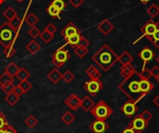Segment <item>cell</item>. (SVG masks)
I'll list each match as a JSON object with an SVG mask.
<instances>
[{"mask_svg":"<svg viewBox=\"0 0 159 133\" xmlns=\"http://www.w3.org/2000/svg\"><path fill=\"white\" fill-rule=\"evenodd\" d=\"M40 34H41V31H40L37 27H35V26H32V27L30 28V30L28 31V34H29L33 39H35V38L39 37Z\"/></svg>","mask_w":159,"mask_h":133,"instance_id":"cell-41","label":"cell"},{"mask_svg":"<svg viewBox=\"0 0 159 133\" xmlns=\"http://www.w3.org/2000/svg\"><path fill=\"white\" fill-rule=\"evenodd\" d=\"M150 72H151L152 76H154V77L157 79V76H159V66H157V65L154 66V67L150 70Z\"/></svg>","mask_w":159,"mask_h":133,"instance_id":"cell-49","label":"cell"},{"mask_svg":"<svg viewBox=\"0 0 159 133\" xmlns=\"http://www.w3.org/2000/svg\"><path fill=\"white\" fill-rule=\"evenodd\" d=\"M149 125V122H147L145 119H143L141 115H138L137 117H133L129 124V127H130L131 129H133L137 133H142Z\"/></svg>","mask_w":159,"mask_h":133,"instance_id":"cell-8","label":"cell"},{"mask_svg":"<svg viewBox=\"0 0 159 133\" xmlns=\"http://www.w3.org/2000/svg\"><path fill=\"white\" fill-rule=\"evenodd\" d=\"M47 13L52 18V19H61V11H60L58 8H56L54 6H52L51 4H49L48 6V7L46 8Z\"/></svg>","mask_w":159,"mask_h":133,"instance_id":"cell-24","label":"cell"},{"mask_svg":"<svg viewBox=\"0 0 159 133\" xmlns=\"http://www.w3.org/2000/svg\"><path fill=\"white\" fill-rule=\"evenodd\" d=\"M75 78V76L73 74V72H71L70 70H67L64 74H62V79L65 81V83L70 84L74 79Z\"/></svg>","mask_w":159,"mask_h":133,"instance_id":"cell-38","label":"cell"},{"mask_svg":"<svg viewBox=\"0 0 159 133\" xmlns=\"http://www.w3.org/2000/svg\"><path fill=\"white\" fill-rule=\"evenodd\" d=\"M91 59L102 71L107 72L118 62V55L108 45L104 44Z\"/></svg>","mask_w":159,"mask_h":133,"instance_id":"cell-2","label":"cell"},{"mask_svg":"<svg viewBox=\"0 0 159 133\" xmlns=\"http://www.w3.org/2000/svg\"><path fill=\"white\" fill-rule=\"evenodd\" d=\"M13 92H14V93H16V94H17L18 96H20V97L22 94H24V93H23V91H22V89H21V88L19 86V84L15 86V89H14Z\"/></svg>","mask_w":159,"mask_h":133,"instance_id":"cell-51","label":"cell"},{"mask_svg":"<svg viewBox=\"0 0 159 133\" xmlns=\"http://www.w3.org/2000/svg\"><path fill=\"white\" fill-rule=\"evenodd\" d=\"M45 30L47 31V32H48L49 34H55V33L57 32V27L53 24V23H48L46 27H45Z\"/></svg>","mask_w":159,"mask_h":133,"instance_id":"cell-46","label":"cell"},{"mask_svg":"<svg viewBox=\"0 0 159 133\" xmlns=\"http://www.w3.org/2000/svg\"><path fill=\"white\" fill-rule=\"evenodd\" d=\"M81 34V32L78 29V27L74 22H72V21H70L61 31V34L63 36V38H66V37H68L70 35H73V34Z\"/></svg>","mask_w":159,"mask_h":133,"instance_id":"cell-13","label":"cell"},{"mask_svg":"<svg viewBox=\"0 0 159 133\" xmlns=\"http://www.w3.org/2000/svg\"><path fill=\"white\" fill-rule=\"evenodd\" d=\"M8 123H7V120L5 117V115L3 114V112L0 110V129L4 128L5 126H7Z\"/></svg>","mask_w":159,"mask_h":133,"instance_id":"cell-48","label":"cell"},{"mask_svg":"<svg viewBox=\"0 0 159 133\" xmlns=\"http://www.w3.org/2000/svg\"><path fill=\"white\" fill-rule=\"evenodd\" d=\"M98 30L104 35L109 34L114 30V24L107 19H104L97 25Z\"/></svg>","mask_w":159,"mask_h":133,"instance_id":"cell-14","label":"cell"},{"mask_svg":"<svg viewBox=\"0 0 159 133\" xmlns=\"http://www.w3.org/2000/svg\"><path fill=\"white\" fill-rule=\"evenodd\" d=\"M153 103H154V104H155L157 107H159V95H157V96L154 99Z\"/></svg>","mask_w":159,"mask_h":133,"instance_id":"cell-53","label":"cell"},{"mask_svg":"<svg viewBox=\"0 0 159 133\" xmlns=\"http://www.w3.org/2000/svg\"><path fill=\"white\" fill-rule=\"evenodd\" d=\"M157 30V21H154L153 19L147 21L142 27H141V32H142V35L140 38H138L133 44H136L138 41H140L142 38H143L144 36L149 37L152 36L155 33V31Z\"/></svg>","mask_w":159,"mask_h":133,"instance_id":"cell-7","label":"cell"},{"mask_svg":"<svg viewBox=\"0 0 159 133\" xmlns=\"http://www.w3.org/2000/svg\"><path fill=\"white\" fill-rule=\"evenodd\" d=\"M5 2V0H0V4H3Z\"/></svg>","mask_w":159,"mask_h":133,"instance_id":"cell-57","label":"cell"},{"mask_svg":"<svg viewBox=\"0 0 159 133\" xmlns=\"http://www.w3.org/2000/svg\"><path fill=\"white\" fill-rule=\"evenodd\" d=\"M14 89H15V85L13 84V82L7 83V84H6V85H4V86H1V89L3 90L4 93H6V95L8 94V93L13 92Z\"/></svg>","mask_w":159,"mask_h":133,"instance_id":"cell-42","label":"cell"},{"mask_svg":"<svg viewBox=\"0 0 159 133\" xmlns=\"http://www.w3.org/2000/svg\"><path fill=\"white\" fill-rule=\"evenodd\" d=\"M90 114L96 119L106 120L114 114V110L106 103V102L101 100L97 103H95L93 108L90 110Z\"/></svg>","mask_w":159,"mask_h":133,"instance_id":"cell-4","label":"cell"},{"mask_svg":"<svg viewBox=\"0 0 159 133\" xmlns=\"http://www.w3.org/2000/svg\"><path fill=\"white\" fill-rule=\"evenodd\" d=\"M0 133H6V126L2 129H0Z\"/></svg>","mask_w":159,"mask_h":133,"instance_id":"cell-54","label":"cell"},{"mask_svg":"<svg viewBox=\"0 0 159 133\" xmlns=\"http://www.w3.org/2000/svg\"><path fill=\"white\" fill-rule=\"evenodd\" d=\"M19 69H20V67L15 62H10L8 65H7L5 67L4 72L6 74H7L9 76H11V77L14 78V77H16V76H17V74L19 72Z\"/></svg>","mask_w":159,"mask_h":133,"instance_id":"cell-21","label":"cell"},{"mask_svg":"<svg viewBox=\"0 0 159 133\" xmlns=\"http://www.w3.org/2000/svg\"><path fill=\"white\" fill-rule=\"evenodd\" d=\"M135 71L136 70H135L134 66L131 63H128V64L122 65V67L120 69V74H121V76L124 79H127L129 76H131L135 73Z\"/></svg>","mask_w":159,"mask_h":133,"instance_id":"cell-17","label":"cell"},{"mask_svg":"<svg viewBox=\"0 0 159 133\" xmlns=\"http://www.w3.org/2000/svg\"><path fill=\"white\" fill-rule=\"evenodd\" d=\"M118 62L122 64V65H125V64H128V63H131L133 62V57L127 51H123L121 55L118 56Z\"/></svg>","mask_w":159,"mask_h":133,"instance_id":"cell-23","label":"cell"},{"mask_svg":"<svg viewBox=\"0 0 159 133\" xmlns=\"http://www.w3.org/2000/svg\"><path fill=\"white\" fill-rule=\"evenodd\" d=\"M89 46V41L83 35L80 36V40L78 42L77 47H82V48H88Z\"/></svg>","mask_w":159,"mask_h":133,"instance_id":"cell-45","label":"cell"},{"mask_svg":"<svg viewBox=\"0 0 159 133\" xmlns=\"http://www.w3.org/2000/svg\"><path fill=\"white\" fill-rule=\"evenodd\" d=\"M24 21H25V22H26L30 27H32V26H35V24L38 23L39 18H38L37 15H35L34 12H30L29 14H27V16L25 17Z\"/></svg>","mask_w":159,"mask_h":133,"instance_id":"cell-25","label":"cell"},{"mask_svg":"<svg viewBox=\"0 0 159 133\" xmlns=\"http://www.w3.org/2000/svg\"><path fill=\"white\" fill-rule=\"evenodd\" d=\"M95 105V103L89 96H85L83 99H81V108L85 112H90V110Z\"/></svg>","mask_w":159,"mask_h":133,"instance_id":"cell-18","label":"cell"},{"mask_svg":"<svg viewBox=\"0 0 159 133\" xmlns=\"http://www.w3.org/2000/svg\"><path fill=\"white\" fill-rule=\"evenodd\" d=\"M17 50L14 46H8L4 48V54L7 58H11L16 54Z\"/></svg>","mask_w":159,"mask_h":133,"instance_id":"cell-37","label":"cell"},{"mask_svg":"<svg viewBox=\"0 0 159 133\" xmlns=\"http://www.w3.org/2000/svg\"><path fill=\"white\" fill-rule=\"evenodd\" d=\"M88 52H89L88 48H82V47H75V53L79 58H84L88 54Z\"/></svg>","mask_w":159,"mask_h":133,"instance_id":"cell-39","label":"cell"},{"mask_svg":"<svg viewBox=\"0 0 159 133\" xmlns=\"http://www.w3.org/2000/svg\"><path fill=\"white\" fill-rule=\"evenodd\" d=\"M39 38L45 43V44H48L53 38H54V34H49L48 32H47L46 30H44L43 32H41L40 35H39Z\"/></svg>","mask_w":159,"mask_h":133,"instance_id":"cell-34","label":"cell"},{"mask_svg":"<svg viewBox=\"0 0 159 133\" xmlns=\"http://www.w3.org/2000/svg\"><path fill=\"white\" fill-rule=\"evenodd\" d=\"M65 46H66V44L63 45L62 47L59 48L57 50H55L51 54V62L57 68L62 67L71 59V54L69 53V51L67 49L64 48Z\"/></svg>","mask_w":159,"mask_h":133,"instance_id":"cell-5","label":"cell"},{"mask_svg":"<svg viewBox=\"0 0 159 133\" xmlns=\"http://www.w3.org/2000/svg\"><path fill=\"white\" fill-rule=\"evenodd\" d=\"M30 76H31L30 72H28V71L26 70V68H24V67H20L19 72H18V74H17V76H16V77L19 79L20 82V81H24V80H28V78H29Z\"/></svg>","mask_w":159,"mask_h":133,"instance_id":"cell-30","label":"cell"},{"mask_svg":"<svg viewBox=\"0 0 159 133\" xmlns=\"http://www.w3.org/2000/svg\"><path fill=\"white\" fill-rule=\"evenodd\" d=\"M147 38L150 40V42H151L157 48H158L159 49V21H157V30L155 31L154 34H153L152 36L147 37Z\"/></svg>","mask_w":159,"mask_h":133,"instance_id":"cell-29","label":"cell"},{"mask_svg":"<svg viewBox=\"0 0 159 133\" xmlns=\"http://www.w3.org/2000/svg\"><path fill=\"white\" fill-rule=\"evenodd\" d=\"M48 78L52 84L56 85L62 79V74L60 72V70L57 67H55L48 74Z\"/></svg>","mask_w":159,"mask_h":133,"instance_id":"cell-16","label":"cell"},{"mask_svg":"<svg viewBox=\"0 0 159 133\" xmlns=\"http://www.w3.org/2000/svg\"><path fill=\"white\" fill-rule=\"evenodd\" d=\"M64 104L73 111H76L81 107V99L75 93L70 94L65 100H64Z\"/></svg>","mask_w":159,"mask_h":133,"instance_id":"cell-9","label":"cell"},{"mask_svg":"<svg viewBox=\"0 0 159 133\" xmlns=\"http://www.w3.org/2000/svg\"><path fill=\"white\" fill-rule=\"evenodd\" d=\"M19 86L21 88V89H22V91H23V93H24V94H25V93H27V92H29V91L32 89V88H33L32 83H31V82H29L28 80L20 81V82L19 83Z\"/></svg>","mask_w":159,"mask_h":133,"instance_id":"cell-36","label":"cell"},{"mask_svg":"<svg viewBox=\"0 0 159 133\" xmlns=\"http://www.w3.org/2000/svg\"><path fill=\"white\" fill-rule=\"evenodd\" d=\"M61 121L66 125V126H70L75 120V117L70 112V111H66L61 117Z\"/></svg>","mask_w":159,"mask_h":133,"instance_id":"cell-27","label":"cell"},{"mask_svg":"<svg viewBox=\"0 0 159 133\" xmlns=\"http://www.w3.org/2000/svg\"><path fill=\"white\" fill-rule=\"evenodd\" d=\"M12 81H13V77L9 76H8L7 74H6L5 72H4L2 75H0V87L6 85V84H7V83H10V82H12Z\"/></svg>","mask_w":159,"mask_h":133,"instance_id":"cell-40","label":"cell"},{"mask_svg":"<svg viewBox=\"0 0 159 133\" xmlns=\"http://www.w3.org/2000/svg\"><path fill=\"white\" fill-rule=\"evenodd\" d=\"M147 12L150 15L151 19H155L159 15V8L158 6L156 4H152L148 8H147Z\"/></svg>","mask_w":159,"mask_h":133,"instance_id":"cell-33","label":"cell"},{"mask_svg":"<svg viewBox=\"0 0 159 133\" xmlns=\"http://www.w3.org/2000/svg\"><path fill=\"white\" fill-rule=\"evenodd\" d=\"M25 48H26V50H27L30 54L34 55V54L37 53V52L41 49V45H40L38 42H36L34 39H33L32 41H30V42L26 45Z\"/></svg>","mask_w":159,"mask_h":133,"instance_id":"cell-19","label":"cell"},{"mask_svg":"<svg viewBox=\"0 0 159 133\" xmlns=\"http://www.w3.org/2000/svg\"><path fill=\"white\" fill-rule=\"evenodd\" d=\"M83 88L89 95L94 97L103 89V84L101 79H90L89 81L85 82Z\"/></svg>","mask_w":159,"mask_h":133,"instance_id":"cell-6","label":"cell"},{"mask_svg":"<svg viewBox=\"0 0 159 133\" xmlns=\"http://www.w3.org/2000/svg\"><path fill=\"white\" fill-rule=\"evenodd\" d=\"M139 74H140V76H141L142 78H145V79H150V78H151V76H152L150 70H149V69H147L146 67H143L142 72H141V73H139Z\"/></svg>","mask_w":159,"mask_h":133,"instance_id":"cell-43","label":"cell"},{"mask_svg":"<svg viewBox=\"0 0 159 133\" xmlns=\"http://www.w3.org/2000/svg\"><path fill=\"white\" fill-rule=\"evenodd\" d=\"M52 6H54L56 8H58L60 11H63V9L66 7L67 6V3L64 1V0H52L51 3H50Z\"/></svg>","mask_w":159,"mask_h":133,"instance_id":"cell-35","label":"cell"},{"mask_svg":"<svg viewBox=\"0 0 159 133\" xmlns=\"http://www.w3.org/2000/svg\"><path fill=\"white\" fill-rule=\"evenodd\" d=\"M3 16L7 20V21H9L12 19H14L15 17H17L18 16V13H17V11L12 7H7L3 11Z\"/></svg>","mask_w":159,"mask_h":133,"instance_id":"cell-28","label":"cell"},{"mask_svg":"<svg viewBox=\"0 0 159 133\" xmlns=\"http://www.w3.org/2000/svg\"><path fill=\"white\" fill-rule=\"evenodd\" d=\"M138 55H139L140 59L143 62V67H145L146 63H148L149 62H151L152 60H154L155 57H156L155 52L149 47H145L144 48H143L139 52Z\"/></svg>","mask_w":159,"mask_h":133,"instance_id":"cell-12","label":"cell"},{"mask_svg":"<svg viewBox=\"0 0 159 133\" xmlns=\"http://www.w3.org/2000/svg\"><path fill=\"white\" fill-rule=\"evenodd\" d=\"M80 36H81V34H73V35H70V36L64 38L66 45H70L72 48H75L78 45V42L80 40Z\"/></svg>","mask_w":159,"mask_h":133,"instance_id":"cell-22","label":"cell"},{"mask_svg":"<svg viewBox=\"0 0 159 133\" xmlns=\"http://www.w3.org/2000/svg\"><path fill=\"white\" fill-rule=\"evenodd\" d=\"M157 82H158V84H159V76H157Z\"/></svg>","mask_w":159,"mask_h":133,"instance_id":"cell-59","label":"cell"},{"mask_svg":"<svg viewBox=\"0 0 159 133\" xmlns=\"http://www.w3.org/2000/svg\"><path fill=\"white\" fill-rule=\"evenodd\" d=\"M89 130L93 133H105L109 130V125L105 120L95 119L89 125Z\"/></svg>","mask_w":159,"mask_h":133,"instance_id":"cell-11","label":"cell"},{"mask_svg":"<svg viewBox=\"0 0 159 133\" xmlns=\"http://www.w3.org/2000/svg\"><path fill=\"white\" fill-rule=\"evenodd\" d=\"M156 61H157V63H158V64H159V55H158V56H157V57Z\"/></svg>","mask_w":159,"mask_h":133,"instance_id":"cell-56","label":"cell"},{"mask_svg":"<svg viewBox=\"0 0 159 133\" xmlns=\"http://www.w3.org/2000/svg\"><path fill=\"white\" fill-rule=\"evenodd\" d=\"M141 76L140 74L135 71V73L127 79H124L122 83L118 85L119 89L129 98V100L138 103L145 95L141 91L139 82Z\"/></svg>","mask_w":159,"mask_h":133,"instance_id":"cell-1","label":"cell"},{"mask_svg":"<svg viewBox=\"0 0 159 133\" xmlns=\"http://www.w3.org/2000/svg\"><path fill=\"white\" fill-rule=\"evenodd\" d=\"M158 8H159V5H158Z\"/></svg>","mask_w":159,"mask_h":133,"instance_id":"cell-60","label":"cell"},{"mask_svg":"<svg viewBox=\"0 0 159 133\" xmlns=\"http://www.w3.org/2000/svg\"><path fill=\"white\" fill-rule=\"evenodd\" d=\"M120 111L128 117H132L137 112H138V106L137 103L129 100L127 103H125L121 107Z\"/></svg>","mask_w":159,"mask_h":133,"instance_id":"cell-10","label":"cell"},{"mask_svg":"<svg viewBox=\"0 0 159 133\" xmlns=\"http://www.w3.org/2000/svg\"><path fill=\"white\" fill-rule=\"evenodd\" d=\"M6 133H19V132H18V131H17L13 126H11V125L7 124V125L6 126Z\"/></svg>","mask_w":159,"mask_h":133,"instance_id":"cell-50","label":"cell"},{"mask_svg":"<svg viewBox=\"0 0 159 133\" xmlns=\"http://www.w3.org/2000/svg\"><path fill=\"white\" fill-rule=\"evenodd\" d=\"M5 101L7 103V104L9 106H14L15 104H17V103L20 101V96H18L16 93L11 92L6 95L5 97Z\"/></svg>","mask_w":159,"mask_h":133,"instance_id":"cell-26","label":"cell"},{"mask_svg":"<svg viewBox=\"0 0 159 133\" xmlns=\"http://www.w3.org/2000/svg\"><path fill=\"white\" fill-rule=\"evenodd\" d=\"M139 86H140V89L141 91L146 95L148 94L150 91H152V89H154V84L152 82H150L149 79H145V78H142L140 79V82H139Z\"/></svg>","mask_w":159,"mask_h":133,"instance_id":"cell-15","label":"cell"},{"mask_svg":"<svg viewBox=\"0 0 159 133\" xmlns=\"http://www.w3.org/2000/svg\"><path fill=\"white\" fill-rule=\"evenodd\" d=\"M140 1H141L142 3H143V4H146V3H148L150 0H140Z\"/></svg>","mask_w":159,"mask_h":133,"instance_id":"cell-55","label":"cell"},{"mask_svg":"<svg viewBox=\"0 0 159 133\" xmlns=\"http://www.w3.org/2000/svg\"><path fill=\"white\" fill-rule=\"evenodd\" d=\"M19 32L14 30L8 23V21L4 22L0 25V44L3 48L8 46H14L18 36Z\"/></svg>","mask_w":159,"mask_h":133,"instance_id":"cell-3","label":"cell"},{"mask_svg":"<svg viewBox=\"0 0 159 133\" xmlns=\"http://www.w3.org/2000/svg\"><path fill=\"white\" fill-rule=\"evenodd\" d=\"M24 124L29 128V129H34L35 126H37L38 124V119L33 116V115H30L25 120H24Z\"/></svg>","mask_w":159,"mask_h":133,"instance_id":"cell-31","label":"cell"},{"mask_svg":"<svg viewBox=\"0 0 159 133\" xmlns=\"http://www.w3.org/2000/svg\"><path fill=\"white\" fill-rule=\"evenodd\" d=\"M86 74L87 76L90 78V79H101L102 77V74L101 72L97 69V67H95L94 65H90L87 70H86Z\"/></svg>","mask_w":159,"mask_h":133,"instance_id":"cell-20","label":"cell"},{"mask_svg":"<svg viewBox=\"0 0 159 133\" xmlns=\"http://www.w3.org/2000/svg\"><path fill=\"white\" fill-rule=\"evenodd\" d=\"M69 3H70V5H71L73 7L78 8V7H80L83 5L84 0H69Z\"/></svg>","mask_w":159,"mask_h":133,"instance_id":"cell-47","label":"cell"},{"mask_svg":"<svg viewBox=\"0 0 159 133\" xmlns=\"http://www.w3.org/2000/svg\"><path fill=\"white\" fill-rule=\"evenodd\" d=\"M141 115V117L143 118V119H145L147 122H149L150 120H152L153 119V115H152V113L149 111V110H147V109H145L142 114H140Z\"/></svg>","mask_w":159,"mask_h":133,"instance_id":"cell-44","label":"cell"},{"mask_svg":"<svg viewBox=\"0 0 159 133\" xmlns=\"http://www.w3.org/2000/svg\"><path fill=\"white\" fill-rule=\"evenodd\" d=\"M15 1H17V2H23L24 0H15Z\"/></svg>","mask_w":159,"mask_h":133,"instance_id":"cell-58","label":"cell"},{"mask_svg":"<svg viewBox=\"0 0 159 133\" xmlns=\"http://www.w3.org/2000/svg\"><path fill=\"white\" fill-rule=\"evenodd\" d=\"M8 23H9V25H10L14 30L20 31V27H21V24H22V20L20 19V18L17 16V17H15L14 19H12L11 21H9Z\"/></svg>","mask_w":159,"mask_h":133,"instance_id":"cell-32","label":"cell"},{"mask_svg":"<svg viewBox=\"0 0 159 133\" xmlns=\"http://www.w3.org/2000/svg\"><path fill=\"white\" fill-rule=\"evenodd\" d=\"M121 133H137L133 129H131L130 127H127L125 130H123V131Z\"/></svg>","mask_w":159,"mask_h":133,"instance_id":"cell-52","label":"cell"}]
</instances>
